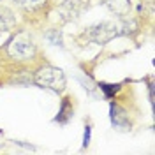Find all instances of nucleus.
<instances>
[{
	"label": "nucleus",
	"mask_w": 155,
	"mask_h": 155,
	"mask_svg": "<svg viewBox=\"0 0 155 155\" xmlns=\"http://www.w3.org/2000/svg\"><path fill=\"white\" fill-rule=\"evenodd\" d=\"M34 81L41 88H48V90H53V92H62L65 88V74L62 72V69L53 67V65L41 67L35 72Z\"/></svg>",
	"instance_id": "f257e3e1"
},
{
	"label": "nucleus",
	"mask_w": 155,
	"mask_h": 155,
	"mask_svg": "<svg viewBox=\"0 0 155 155\" xmlns=\"http://www.w3.org/2000/svg\"><path fill=\"white\" fill-rule=\"evenodd\" d=\"M120 32L118 27L111 21H102V23H95L92 27L85 28L81 37L85 39L87 42H95V44H106L111 39H115Z\"/></svg>",
	"instance_id": "f03ea898"
},
{
	"label": "nucleus",
	"mask_w": 155,
	"mask_h": 155,
	"mask_svg": "<svg viewBox=\"0 0 155 155\" xmlns=\"http://www.w3.org/2000/svg\"><path fill=\"white\" fill-rule=\"evenodd\" d=\"M7 55L11 58H14V60H30V58L35 55V44H34V41L30 37H27L25 34H19L16 37H12L7 42Z\"/></svg>",
	"instance_id": "7ed1b4c3"
},
{
	"label": "nucleus",
	"mask_w": 155,
	"mask_h": 155,
	"mask_svg": "<svg viewBox=\"0 0 155 155\" xmlns=\"http://www.w3.org/2000/svg\"><path fill=\"white\" fill-rule=\"evenodd\" d=\"M83 11V2L81 0H64L58 7V16L64 23L67 21H72L79 16V12Z\"/></svg>",
	"instance_id": "20e7f679"
},
{
	"label": "nucleus",
	"mask_w": 155,
	"mask_h": 155,
	"mask_svg": "<svg viewBox=\"0 0 155 155\" xmlns=\"http://www.w3.org/2000/svg\"><path fill=\"white\" fill-rule=\"evenodd\" d=\"M104 5L116 16H127L130 11V0H104Z\"/></svg>",
	"instance_id": "39448f33"
},
{
	"label": "nucleus",
	"mask_w": 155,
	"mask_h": 155,
	"mask_svg": "<svg viewBox=\"0 0 155 155\" xmlns=\"http://www.w3.org/2000/svg\"><path fill=\"white\" fill-rule=\"evenodd\" d=\"M111 120H113V124H115L116 127H120V129L130 127V122H129L127 113L118 106H111Z\"/></svg>",
	"instance_id": "423d86ee"
},
{
	"label": "nucleus",
	"mask_w": 155,
	"mask_h": 155,
	"mask_svg": "<svg viewBox=\"0 0 155 155\" xmlns=\"http://www.w3.org/2000/svg\"><path fill=\"white\" fill-rule=\"evenodd\" d=\"M16 25V18L12 14V11L7 7H0V30L12 28Z\"/></svg>",
	"instance_id": "0eeeda50"
},
{
	"label": "nucleus",
	"mask_w": 155,
	"mask_h": 155,
	"mask_svg": "<svg viewBox=\"0 0 155 155\" xmlns=\"http://www.w3.org/2000/svg\"><path fill=\"white\" fill-rule=\"evenodd\" d=\"M14 2H16L18 7H21L25 11H35L39 7H42L46 0H14Z\"/></svg>",
	"instance_id": "6e6552de"
},
{
	"label": "nucleus",
	"mask_w": 155,
	"mask_h": 155,
	"mask_svg": "<svg viewBox=\"0 0 155 155\" xmlns=\"http://www.w3.org/2000/svg\"><path fill=\"white\" fill-rule=\"evenodd\" d=\"M101 88H102V90L106 92L107 95H111L113 92H118V88H120V85H115V88H109V85H106V83H102V85H101Z\"/></svg>",
	"instance_id": "1a4fd4ad"
},
{
	"label": "nucleus",
	"mask_w": 155,
	"mask_h": 155,
	"mask_svg": "<svg viewBox=\"0 0 155 155\" xmlns=\"http://www.w3.org/2000/svg\"><path fill=\"white\" fill-rule=\"evenodd\" d=\"M90 143V127H87V130H85V137H83V145L87 146Z\"/></svg>",
	"instance_id": "9d476101"
}]
</instances>
